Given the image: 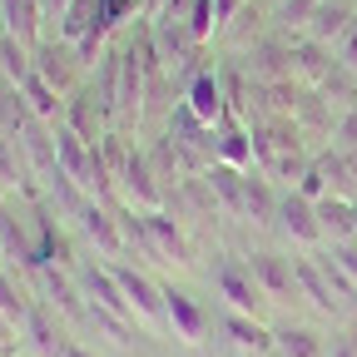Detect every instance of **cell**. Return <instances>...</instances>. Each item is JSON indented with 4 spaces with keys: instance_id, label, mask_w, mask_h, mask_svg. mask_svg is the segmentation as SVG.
<instances>
[{
    "instance_id": "cell-1",
    "label": "cell",
    "mask_w": 357,
    "mask_h": 357,
    "mask_svg": "<svg viewBox=\"0 0 357 357\" xmlns=\"http://www.w3.org/2000/svg\"><path fill=\"white\" fill-rule=\"evenodd\" d=\"M79 70H84V65H79V55H75V45H65V40H60V45L45 40L40 50H35V75L50 84L65 105L79 95Z\"/></svg>"
},
{
    "instance_id": "cell-2",
    "label": "cell",
    "mask_w": 357,
    "mask_h": 357,
    "mask_svg": "<svg viewBox=\"0 0 357 357\" xmlns=\"http://www.w3.org/2000/svg\"><path fill=\"white\" fill-rule=\"evenodd\" d=\"M114 268V278H119V288H124V298L134 303V312H139V328H169V312H164V288L149 278V273H139V268H124V263H109Z\"/></svg>"
},
{
    "instance_id": "cell-3",
    "label": "cell",
    "mask_w": 357,
    "mask_h": 357,
    "mask_svg": "<svg viewBox=\"0 0 357 357\" xmlns=\"http://www.w3.org/2000/svg\"><path fill=\"white\" fill-rule=\"evenodd\" d=\"M79 288H84L89 307H100V312H109V318H119V323H129V328H139V312H134V303L124 298V288H119V278H114V268H89V273L79 278Z\"/></svg>"
},
{
    "instance_id": "cell-4",
    "label": "cell",
    "mask_w": 357,
    "mask_h": 357,
    "mask_svg": "<svg viewBox=\"0 0 357 357\" xmlns=\"http://www.w3.org/2000/svg\"><path fill=\"white\" fill-rule=\"evenodd\" d=\"M114 189H124V199L139 208V213L164 208V189H159V178H154V169H149V159H144L139 149H129L124 169L114 174Z\"/></svg>"
},
{
    "instance_id": "cell-5",
    "label": "cell",
    "mask_w": 357,
    "mask_h": 357,
    "mask_svg": "<svg viewBox=\"0 0 357 357\" xmlns=\"http://www.w3.org/2000/svg\"><path fill=\"white\" fill-rule=\"evenodd\" d=\"M248 273H253V283L263 288L268 303H293V298H303V293H298V268H293V258L253 253V258H248Z\"/></svg>"
},
{
    "instance_id": "cell-6",
    "label": "cell",
    "mask_w": 357,
    "mask_h": 357,
    "mask_svg": "<svg viewBox=\"0 0 357 357\" xmlns=\"http://www.w3.org/2000/svg\"><path fill=\"white\" fill-rule=\"evenodd\" d=\"M213 149H218V164H229V169H238V174H248V169L258 164V154H253V129H243V119H238L234 109H223V119L213 124Z\"/></svg>"
},
{
    "instance_id": "cell-7",
    "label": "cell",
    "mask_w": 357,
    "mask_h": 357,
    "mask_svg": "<svg viewBox=\"0 0 357 357\" xmlns=\"http://www.w3.org/2000/svg\"><path fill=\"white\" fill-rule=\"evenodd\" d=\"M278 223H283V234H288L293 243H303V248H318V243H328V238H323L318 204H312V199H303L298 189L278 199Z\"/></svg>"
},
{
    "instance_id": "cell-8",
    "label": "cell",
    "mask_w": 357,
    "mask_h": 357,
    "mask_svg": "<svg viewBox=\"0 0 357 357\" xmlns=\"http://www.w3.org/2000/svg\"><path fill=\"white\" fill-rule=\"evenodd\" d=\"M0 30L35 55L45 45V6L40 0H0Z\"/></svg>"
},
{
    "instance_id": "cell-9",
    "label": "cell",
    "mask_w": 357,
    "mask_h": 357,
    "mask_svg": "<svg viewBox=\"0 0 357 357\" xmlns=\"http://www.w3.org/2000/svg\"><path fill=\"white\" fill-rule=\"evenodd\" d=\"M293 268H298V293H303L312 307H318V312H328V318H342L347 303H342V293L333 288L323 258H293Z\"/></svg>"
},
{
    "instance_id": "cell-10",
    "label": "cell",
    "mask_w": 357,
    "mask_h": 357,
    "mask_svg": "<svg viewBox=\"0 0 357 357\" xmlns=\"http://www.w3.org/2000/svg\"><path fill=\"white\" fill-rule=\"evenodd\" d=\"M75 218H79L84 238L95 243V248H100L105 258H119V253L129 248V243H124V229H119V213H109V208H105L100 199H84Z\"/></svg>"
},
{
    "instance_id": "cell-11",
    "label": "cell",
    "mask_w": 357,
    "mask_h": 357,
    "mask_svg": "<svg viewBox=\"0 0 357 357\" xmlns=\"http://www.w3.org/2000/svg\"><path fill=\"white\" fill-rule=\"evenodd\" d=\"M218 293L229 298V312H248V318H263V288L253 283V273H248V263H218Z\"/></svg>"
},
{
    "instance_id": "cell-12",
    "label": "cell",
    "mask_w": 357,
    "mask_h": 357,
    "mask_svg": "<svg viewBox=\"0 0 357 357\" xmlns=\"http://www.w3.org/2000/svg\"><path fill=\"white\" fill-rule=\"evenodd\" d=\"M164 312H169V333L178 337V342H189V347H199L204 337H208V312L189 298V293H178V288H164Z\"/></svg>"
},
{
    "instance_id": "cell-13",
    "label": "cell",
    "mask_w": 357,
    "mask_h": 357,
    "mask_svg": "<svg viewBox=\"0 0 357 357\" xmlns=\"http://www.w3.org/2000/svg\"><path fill=\"white\" fill-rule=\"evenodd\" d=\"M352 0H323L318 10L307 15V25H303V40H312V45H328V50H337V40H342V30L352 25Z\"/></svg>"
},
{
    "instance_id": "cell-14",
    "label": "cell",
    "mask_w": 357,
    "mask_h": 357,
    "mask_svg": "<svg viewBox=\"0 0 357 357\" xmlns=\"http://www.w3.org/2000/svg\"><path fill=\"white\" fill-rule=\"evenodd\" d=\"M184 109L199 119V124H218L223 119V109H229V100H223V84H218V75L213 70H199L194 79H189V95H184Z\"/></svg>"
},
{
    "instance_id": "cell-15",
    "label": "cell",
    "mask_w": 357,
    "mask_h": 357,
    "mask_svg": "<svg viewBox=\"0 0 357 357\" xmlns=\"http://www.w3.org/2000/svg\"><path fill=\"white\" fill-rule=\"evenodd\" d=\"M144 229H149V243H154V253H164L169 263H178V268H189L194 263V248H189V238H184V229L164 213V208H149L144 213Z\"/></svg>"
},
{
    "instance_id": "cell-16",
    "label": "cell",
    "mask_w": 357,
    "mask_h": 357,
    "mask_svg": "<svg viewBox=\"0 0 357 357\" xmlns=\"http://www.w3.org/2000/svg\"><path fill=\"white\" fill-rule=\"evenodd\" d=\"M105 100H95V89H79V95L65 105V124L79 134L84 144H100L105 139Z\"/></svg>"
},
{
    "instance_id": "cell-17",
    "label": "cell",
    "mask_w": 357,
    "mask_h": 357,
    "mask_svg": "<svg viewBox=\"0 0 357 357\" xmlns=\"http://www.w3.org/2000/svg\"><path fill=\"white\" fill-rule=\"evenodd\" d=\"M223 333L234 337L238 352H278V333L263 318H248V312H223Z\"/></svg>"
},
{
    "instance_id": "cell-18",
    "label": "cell",
    "mask_w": 357,
    "mask_h": 357,
    "mask_svg": "<svg viewBox=\"0 0 357 357\" xmlns=\"http://www.w3.org/2000/svg\"><path fill=\"white\" fill-rule=\"evenodd\" d=\"M318 218H323V238L328 243H352L357 238V204L352 199H323L318 204Z\"/></svg>"
},
{
    "instance_id": "cell-19",
    "label": "cell",
    "mask_w": 357,
    "mask_h": 357,
    "mask_svg": "<svg viewBox=\"0 0 357 357\" xmlns=\"http://www.w3.org/2000/svg\"><path fill=\"white\" fill-rule=\"evenodd\" d=\"M20 100H25V109H30L40 124H50V129H55V124H65V100H60V95H55V89L45 84L40 75H30V79L20 84Z\"/></svg>"
},
{
    "instance_id": "cell-20",
    "label": "cell",
    "mask_w": 357,
    "mask_h": 357,
    "mask_svg": "<svg viewBox=\"0 0 357 357\" xmlns=\"http://www.w3.org/2000/svg\"><path fill=\"white\" fill-rule=\"evenodd\" d=\"M243 218H253V223H273L278 218V194H273V184H268L263 174H243Z\"/></svg>"
},
{
    "instance_id": "cell-21",
    "label": "cell",
    "mask_w": 357,
    "mask_h": 357,
    "mask_svg": "<svg viewBox=\"0 0 357 357\" xmlns=\"http://www.w3.org/2000/svg\"><path fill=\"white\" fill-rule=\"evenodd\" d=\"M0 70H6L10 89H20V84L35 75V55L25 50V45H15L10 35H0Z\"/></svg>"
},
{
    "instance_id": "cell-22",
    "label": "cell",
    "mask_w": 357,
    "mask_h": 357,
    "mask_svg": "<svg viewBox=\"0 0 357 357\" xmlns=\"http://www.w3.org/2000/svg\"><path fill=\"white\" fill-rule=\"evenodd\" d=\"M278 357H328V347L312 328H283L278 333Z\"/></svg>"
},
{
    "instance_id": "cell-23",
    "label": "cell",
    "mask_w": 357,
    "mask_h": 357,
    "mask_svg": "<svg viewBox=\"0 0 357 357\" xmlns=\"http://www.w3.org/2000/svg\"><path fill=\"white\" fill-rule=\"evenodd\" d=\"M189 35L199 40V45H208L218 30H223V20H218V6H213V0H194V10H189Z\"/></svg>"
},
{
    "instance_id": "cell-24",
    "label": "cell",
    "mask_w": 357,
    "mask_h": 357,
    "mask_svg": "<svg viewBox=\"0 0 357 357\" xmlns=\"http://www.w3.org/2000/svg\"><path fill=\"white\" fill-rule=\"evenodd\" d=\"M30 303L20 298V288L6 278V273H0V323H6V328H15V323H30Z\"/></svg>"
},
{
    "instance_id": "cell-25",
    "label": "cell",
    "mask_w": 357,
    "mask_h": 357,
    "mask_svg": "<svg viewBox=\"0 0 357 357\" xmlns=\"http://www.w3.org/2000/svg\"><path fill=\"white\" fill-rule=\"evenodd\" d=\"M333 60H337L342 70H352V75H357V15H352V25L342 30V40H337V50H333Z\"/></svg>"
},
{
    "instance_id": "cell-26",
    "label": "cell",
    "mask_w": 357,
    "mask_h": 357,
    "mask_svg": "<svg viewBox=\"0 0 357 357\" xmlns=\"http://www.w3.org/2000/svg\"><path fill=\"white\" fill-rule=\"evenodd\" d=\"M318 6H323V0H283V6H278V20H288V25H298V30H303V25H307V15L318 10Z\"/></svg>"
},
{
    "instance_id": "cell-27",
    "label": "cell",
    "mask_w": 357,
    "mask_h": 357,
    "mask_svg": "<svg viewBox=\"0 0 357 357\" xmlns=\"http://www.w3.org/2000/svg\"><path fill=\"white\" fill-rule=\"evenodd\" d=\"M134 10H139V0H100V20L114 30V25H124Z\"/></svg>"
},
{
    "instance_id": "cell-28",
    "label": "cell",
    "mask_w": 357,
    "mask_h": 357,
    "mask_svg": "<svg viewBox=\"0 0 357 357\" xmlns=\"http://www.w3.org/2000/svg\"><path fill=\"white\" fill-rule=\"evenodd\" d=\"M333 258L342 263V273H347L352 288H357V238H352V243H333Z\"/></svg>"
},
{
    "instance_id": "cell-29",
    "label": "cell",
    "mask_w": 357,
    "mask_h": 357,
    "mask_svg": "<svg viewBox=\"0 0 357 357\" xmlns=\"http://www.w3.org/2000/svg\"><path fill=\"white\" fill-rule=\"evenodd\" d=\"M45 6V20H65V10L75 6V0H40Z\"/></svg>"
},
{
    "instance_id": "cell-30",
    "label": "cell",
    "mask_w": 357,
    "mask_h": 357,
    "mask_svg": "<svg viewBox=\"0 0 357 357\" xmlns=\"http://www.w3.org/2000/svg\"><path fill=\"white\" fill-rule=\"evenodd\" d=\"M164 6H169V0H139V15H144V20H159Z\"/></svg>"
},
{
    "instance_id": "cell-31",
    "label": "cell",
    "mask_w": 357,
    "mask_h": 357,
    "mask_svg": "<svg viewBox=\"0 0 357 357\" xmlns=\"http://www.w3.org/2000/svg\"><path fill=\"white\" fill-rule=\"evenodd\" d=\"M328 357H357V342L352 337H342V342H333V352Z\"/></svg>"
},
{
    "instance_id": "cell-32",
    "label": "cell",
    "mask_w": 357,
    "mask_h": 357,
    "mask_svg": "<svg viewBox=\"0 0 357 357\" xmlns=\"http://www.w3.org/2000/svg\"><path fill=\"white\" fill-rule=\"evenodd\" d=\"M60 357H95V352H84L79 342H65V347H60Z\"/></svg>"
},
{
    "instance_id": "cell-33",
    "label": "cell",
    "mask_w": 357,
    "mask_h": 357,
    "mask_svg": "<svg viewBox=\"0 0 357 357\" xmlns=\"http://www.w3.org/2000/svg\"><path fill=\"white\" fill-rule=\"evenodd\" d=\"M238 357H273V352H238Z\"/></svg>"
},
{
    "instance_id": "cell-34",
    "label": "cell",
    "mask_w": 357,
    "mask_h": 357,
    "mask_svg": "<svg viewBox=\"0 0 357 357\" xmlns=\"http://www.w3.org/2000/svg\"><path fill=\"white\" fill-rule=\"evenodd\" d=\"M352 174H357V154H352Z\"/></svg>"
},
{
    "instance_id": "cell-35",
    "label": "cell",
    "mask_w": 357,
    "mask_h": 357,
    "mask_svg": "<svg viewBox=\"0 0 357 357\" xmlns=\"http://www.w3.org/2000/svg\"><path fill=\"white\" fill-rule=\"evenodd\" d=\"M0 253H6V248H0Z\"/></svg>"
}]
</instances>
